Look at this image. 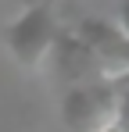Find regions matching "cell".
I'll return each instance as SVG.
<instances>
[{"instance_id":"3957f363","label":"cell","mask_w":129,"mask_h":132,"mask_svg":"<svg viewBox=\"0 0 129 132\" xmlns=\"http://www.w3.org/2000/svg\"><path fill=\"white\" fill-rule=\"evenodd\" d=\"M75 32L83 36V43L93 50V57L101 61L104 79H118L129 75V36L108 18H83L75 25Z\"/></svg>"},{"instance_id":"8992f818","label":"cell","mask_w":129,"mask_h":132,"mask_svg":"<svg viewBox=\"0 0 129 132\" xmlns=\"http://www.w3.org/2000/svg\"><path fill=\"white\" fill-rule=\"evenodd\" d=\"M115 25L129 36V0H118V11H115Z\"/></svg>"},{"instance_id":"277c9868","label":"cell","mask_w":129,"mask_h":132,"mask_svg":"<svg viewBox=\"0 0 129 132\" xmlns=\"http://www.w3.org/2000/svg\"><path fill=\"white\" fill-rule=\"evenodd\" d=\"M50 57H54V64H58V79H64L68 89L83 86V82L104 79L101 61L93 57V50L83 43V36H79L75 29H61V32H58V39L50 46Z\"/></svg>"},{"instance_id":"6da1fadb","label":"cell","mask_w":129,"mask_h":132,"mask_svg":"<svg viewBox=\"0 0 129 132\" xmlns=\"http://www.w3.org/2000/svg\"><path fill=\"white\" fill-rule=\"evenodd\" d=\"M58 32L61 29H58V18H54V4L50 0H36L4 29V46L25 71H36L40 61L50 54Z\"/></svg>"},{"instance_id":"7a4b0ae2","label":"cell","mask_w":129,"mask_h":132,"mask_svg":"<svg viewBox=\"0 0 129 132\" xmlns=\"http://www.w3.org/2000/svg\"><path fill=\"white\" fill-rule=\"evenodd\" d=\"M115 114H118V93L111 79L72 86L61 100V121L68 132H97L101 125L115 121Z\"/></svg>"},{"instance_id":"5b68a950","label":"cell","mask_w":129,"mask_h":132,"mask_svg":"<svg viewBox=\"0 0 129 132\" xmlns=\"http://www.w3.org/2000/svg\"><path fill=\"white\" fill-rule=\"evenodd\" d=\"M111 86H115V93H118V114H115V121L129 132V75L111 79Z\"/></svg>"},{"instance_id":"52a82bcc","label":"cell","mask_w":129,"mask_h":132,"mask_svg":"<svg viewBox=\"0 0 129 132\" xmlns=\"http://www.w3.org/2000/svg\"><path fill=\"white\" fill-rule=\"evenodd\" d=\"M97 132H126V129H122L118 121H108V125H101V129H97Z\"/></svg>"}]
</instances>
